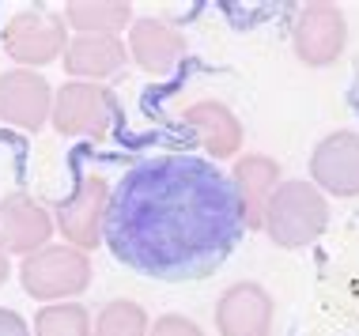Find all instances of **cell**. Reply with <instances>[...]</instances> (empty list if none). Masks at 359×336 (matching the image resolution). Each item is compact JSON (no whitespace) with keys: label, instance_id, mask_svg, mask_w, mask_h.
Returning a JSON list of instances; mask_svg holds the SVG:
<instances>
[{"label":"cell","instance_id":"obj_1","mask_svg":"<svg viewBox=\"0 0 359 336\" xmlns=\"http://www.w3.org/2000/svg\"><path fill=\"white\" fill-rule=\"evenodd\" d=\"M231 181L201 159L163 155L133 170L110 197L106 238L114 257L159 280L216 272L238 238Z\"/></svg>","mask_w":359,"mask_h":336},{"label":"cell","instance_id":"obj_2","mask_svg":"<svg viewBox=\"0 0 359 336\" xmlns=\"http://www.w3.org/2000/svg\"><path fill=\"white\" fill-rule=\"evenodd\" d=\"M329 227V200L314 181H280L261 230L280 249H303Z\"/></svg>","mask_w":359,"mask_h":336},{"label":"cell","instance_id":"obj_3","mask_svg":"<svg viewBox=\"0 0 359 336\" xmlns=\"http://www.w3.org/2000/svg\"><path fill=\"white\" fill-rule=\"evenodd\" d=\"M91 280H95L91 257L65 242L42 246L19 265V284L38 302H72L91 287Z\"/></svg>","mask_w":359,"mask_h":336},{"label":"cell","instance_id":"obj_4","mask_svg":"<svg viewBox=\"0 0 359 336\" xmlns=\"http://www.w3.org/2000/svg\"><path fill=\"white\" fill-rule=\"evenodd\" d=\"M50 121L61 136H91L102 140L110 136L114 121H118V102L102 83H83L69 80L53 91V110Z\"/></svg>","mask_w":359,"mask_h":336},{"label":"cell","instance_id":"obj_5","mask_svg":"<svg viewBox=\"0 0 359 336\" xmlns=\"http://www.w3.org/2000/svg\"><path fill=\"white\" fill-rule=\"evenodd\" d=\"M4 53L19 61V69H42V64L61 61L65 46H69V27H65L61 15L46 12V8H27V12H15L4 23Z\"/></svg>","mask_w":359,"mask_h":336},{"label":"cell","instance_id":"obj_6","mask_svg":"<svg viewBox=\"0 0 359 336\" xmlns=\"http://www.w3.org/2000/svg\"><path fill=\"white\" fill-rule=\"evenodd\" d=\"M110 181L102 174H83L76 193L57 208L53 227L57 234L65 238V246L80 249V253H91L95 246H102L106 238V216H110Z\"/></svg>","mask_w":359,"mask_h":336},{"label":"cell","instance_id":"obj_7","mask_svg":"<svg viewBox=\"0 0 359 336\" xmlns=\"http://www.w3.org/2000/svg\"><path fill=\"white\" fill-rule=\"evenodd\" d=\"M291 46H295V57L303 64H310V69L333 64L348 46L344 12L337 4H325V0H314V4L299 8L295 27H291Z\"/></svg>","mask_w":359,"mask_h":336},{"label":"cell","instance_id":"obj_8","mask_svg":"<svg viewBox=\"0 0 359 336\" xmlns=\"http://www.w3.org/2000/svg\"><path fill=\"white\" fill-rule=\"evenodd\" d=\"M280 186V162L261 151H246L231 167V197L238 208V223L246 230H261L265 223V208Z\"/></svg>","mask_w":359,"mask_h":336},{"label":"cell","instance_id":"obj_9","mask_svg":"<svg viewBox=\"0 0 359 336\" xmlns=\"http://www.w3.org/2000/svg\"><path fill=\"white\" fill-rule=\"evenodd\" d=\"M129 61L148 76H170L186 61V34L163 15H140L129 27Z\"/></svg>","mask_w":359,"mask_h":336},{"label":"cell","instance_id":"obj_10","mask_svg":"<svg viewBox=\"0 0 359 336\" xmlns=\"http://www.w3.org/2000/svg\"><path fill=\"white\" fill-rule=\"evenodd\" d=\"M276 302L254 280L231 284L216 302V332L219 336H273Z\"/></svg>","mask_w":359,"mask_h":336},{"label":"cell","instance_id":"obj_11","mask_svg":"<svg viewBox=\"0 0 359 336\" xmlns=\"http://www.w3.org/2000/svg\"><path fill=\"white\" fill-rule=\"evenodd\" d=\"M50 110H53V88L42 72L12 69L0 76V121L4 125L38 132L50 121Z\"/></svg>","mask_w":359,"mask_h":336},{"label":"cell","instance_id":"obj_12","mask_svg":"<svg viewBox=\"0 0 359 336\" xmlns=\"http://www.w3.org/2000/svg\"><path fill=\"white\" fill-rule=\"evenodd\" d=\"M57 234L53 216L27 193H8L0 200V249L8 257H31L42 246H50Z\"/></svg>","mask_w":359,"mask_h":336},{"label":"cell","instance_id":"obj_13","mask_svg":"<svg viewBox=\"0 0 359 336\" xmlns=\"http://www.w3.org/2000/svg\"><path fill=\"white\" fill-rule=\"evenodd\" d=\"M310 178L329 197H359V132H329L310 155Z\"/></svg>","mask_w":359,"mask_h":336},{"label":"cell","instance_id":"obj_14","mask_svg":"<svg viewBox=\"0 0 359 336\" xmlns=\"http://www.w3.org/2000/svg\"><path fill=\"white\" fill-rule=\"evenodd\" d=\"M182 121H186V129L201 140V148H205L216 162L219 159L235 162L242 155V140H246V132H242V121L235 118L231 106H223V102H216V99L193 102V106L182 113Z\"/></svg>","mask_w":359,"mask_h":336},{"label":"cell","instance_id":"obj_15","mask_svg":"<svg viewBox=\"0 0 359 336\" xmlns=\"http://www.w3.org/2000/svg\"><path fill=\"white\" fill-rule=\"evenodd\" d=\"M61 61H65V72L72 80L99 83L106 76L125 69L129 50H125V38H118V34H72L65 53H61Z\"/></svg>","mask_w":359,"mask_h":336},{"label":"cell","instance_id":"obj_16","mask_svg":"<svg viewBox=\"0 0 359 336\" xmlns=\"http://www.w3.org/2000/svg\"><path fill=\"white\" fill-rule=\"evenodd\" d=\"M65 27L76 34H118L133 27V4L125 0H72L65 4Z\"/></svg>","mask_w":359,"mask_h":336},{"label":"cell","instance_id":"obj_17","mask_svg":"<svg viewBox=\"0 0 359 336\" xmlns=\"http://www.w3.org/2000/svg\"><path fill=\"white\" fill-rule=\"evenodd\" d=\"M148 329H151L148 310L133 299L106 302L91 321V336H148Z\"/></svg>","mask_w":359,"mask_h":336},{"label":"cell","instance_id":"obj_18","mask_svg":"<svg viewBox=\"0 0 359 336\" xmlns=\"http://www.w3.org/2000/svg\"><path fill=\"white\" fill-rule=\"evenodd\" d=\"M91 321L83 302H46L34 314V336H91Z\"/></svg>","mask_w":359,"mask_h":336},{"label":"cell","instance_id":"obj_19","mask_svg":"<svg viewBox=\"0 0 359 336\" xmlns=\"http://www.w3.org/2000/svg\"><path fill=\"white\" fill-rule=\"evenodd\" d=\"M148 336H205V329L186 314H163V318L151 321Z\"/></svg>","mask_w":359,"mask_h":336},{"label":"cell","instance_id":"obj_20","mask_svg":"<svg viewBox=\"0 0 359 336\" xmlns=\"http://www.w3.org/2000/svg\"><path fill=\"white\" fill-rule=\"evenodd\" d=\"M0 336H31V329H27V321L19 318L15 310H4V306H0Z\"/></svg>","mask_w":359,"mask_h":336},{"label":"cell","instance_id":"obj_21","mask_svg":"<svg viewBox=\"0 0 359 336\" xmlns=\"http://www.w3.org/2000/svg\"><path fill=\"white\" fill-rule=\"evenodd\" d=\"M8 276H12V261H8V253L0 249V287L8 284Z\"/></svg>","mask_w":359,"mask_h":336}]
</instances>
